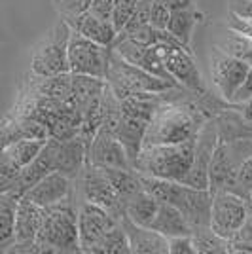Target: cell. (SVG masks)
<instances>
[{"instance_id":"52a82bcc","label":"cell","mask_w":252,"mask_h":254,"mask_svg":"<svg viewBox=\"0 0 252 254\" xmlns=\"http://www.w3.org/2000/svg\"><path fill=\"white\" fill-rule=\"evenodd\" d=\"M112 48H106L82 36L70 29L68 36V72L72 74L93 76L105 80L108 57Z\"/></svg>"},{"instance_id":"8d00e7d4","label":"cell","mask_w":252,"mask_h":254,"mask_svg":"<svg viewBox=\"0 0 252 254\" xmlns=\"http://www.w3.org/2000/svg\"><path fill=\"white\" fill-rule=\"evenodd\" d=\"M114 4L116 0H91L89 10L93 11V13H97V15H101V17L110 19L112 17V10H114Z\"/></svg>"},{"instance_id":"5bb4252c","label":"cell","mask_w":252,"mask_h":254,"mask_svg":"<svg viewBox=\"0 0 252 254\" xmlns=\"http://www.w3.org/2000/svg\"><path fill=\"white\" fill-rule=\"evenodd\" d=\"M112 50L122 59H126L127 63L135 64V66L146 70L150 74L158 76V78L173 80L163 61H161V57H159L158 46H146V44H140L135 38H129V36H116Z\"/></svg>"},{"instance_id":"60d3db41","label":"cell","mask_w":252,"mask_h":254,"mask_svg":"<svg viewBox=\"0 0 252 254\" xmlns=\"http://www.w3.org/2000/svg\"><path fill=\"white\" fill-rule=\"evenodd\" d=\"M2 191H8V190H6V188H4L2 184H0V193H2Z\"/></svg>"},{"instance_id":"277c9868","label":"cell","mask_w":252,"mask_h":254,"mask_svg":"<svg viewBox=\"0 0 252 254\" xmlns=\"http://www.w3.org/2000/svg\"><path fill=\"white\" fill-rule=\"evenodd\" d=\"M106 84L112 89L120 101L129 95H138V93H159L167 91L171 87H177V82L173 80H163L158 76L150 74L146 70L138 68L135 64L127 63L118 53L112 50L108 57V66H106Z\"/></svg>"},{"instance_id":"d4e9b609","label":"cell","mask_w":252,"mask_h":254,"mask_svg":"<svg viewBox=\"0 0 252 254\" xmlns=\"http://www.w3.org/2000/svg\"><path fill=\"white\" fill-rule=\"evenodd\" d=\"M189 237L197 254H230V241L218 235L210 226L193 228Z\"/></svg>"},{"instance_id":"603a6c76","label":"cell","mask_w":252,"mask_h":254,"mask_svg":"<svg viewBox=\"0 0 252 254\" xmlns=\"http://www.w3.org/2000/svg\"><path fill=\"white\" fill-rule=\"evenodd\" d=\"M158 205L159 201L144 188L140 191H137L129 201L126 203V211H124V216H127L131 222L138 224V226H148L154 220L156 212H158Z\"/></svg>"},{"instance_id":"7bdbcfd3","label":"cell","mask_w":252,"mask_h":254,"mask_svg":"<svg viewBox=\"0 0 252 254\" xmlns=\"http://www.w3.org/2000/svg\"><path fill=\"white\" fill-rule=\"evenodd\" d=\"M251 44H252V36H251Z\"/></svg>"},{"instance_id":"1f68e13d","label":"cell","mask_w":252,"mask_h":254,"mask_svg":"<svg viewBox=\"0 0 252 254\" xmlns=\"http://www.w3.org/2000/svg\"><path fill=\"white\" fill-rule=\"evenodd\" d=\"M169 15H171V8L163 0H152V6H150V15H148V23L156 29H165L169 21Z\"/></svg>"},{"instance_id":"ac0fdd59","label":"cell","mask_w":252,"mask_h":254,"mask_svg":"<svg viewBox=\"0 0 252 254\" xmlns=\"http://www.w3.org/2000/svg\"><path fill=\"white\" fill-rule=\"evenodd\" d=\"M120 224L126 230L131 254H167L169 253V245L165 235H161L159 232L148 228V226H138V224L131 222L127 216H122Z\"/></svg>"},{"instance_id":"836d02e7","label":"cell","mask_w":252,"mask_h":254,"mask_svg":"<svg viewBox=\"0 0 252 254\" xmlns=\"http://www.w3.org/2000/svg\"><path fill=\"white\" fill-rule=\"evenodd\" d=\"M169 253L171 254H195V249L191 245V237L189 235H175L169 237Z\"/></svg>"},{"instance_id":"ab89813d","label":"cell","mask_w":252,"mask_h":254,"mask_svg":"<svg viewBox=\"0 0 252 254\" xmlns=\"http://www.w3.org/2000/svg\"><path fill=\"white\" fill-rule=\"evenodd\" d=\"M235 108L241 112V116L249 122V126L252 127V99L251 101H247V103H239V105H235Z\"/></svg>"},{"instance_id":"6da1fadb","label":"cell","mask_w":252,"mask_h":254,"mask_svg":"<svg viewBox=\"0 0 252 254\" xmlns=\"http://www.w3.org/2000/svg\"><path fill=\"white\" fill-rule=\"evenodd\" d=\"M40 253H82L78 239V197L76 191L61 201L42 207V224L36 235Z\"/></svg>"},{"instance_id":"ba28073f","label":"cell","mask_w":252,"mask_h":254,"mask_svg":"<svg viewBox=\"0 0 252 254\" xmlns=\"http://www.w3.org/2000/svg\"><path fill=\"white\" fill-rule=\"evenodd\" d=\"M252 211L249 199L228 190H218L212 193L210 205V228L230 241L235 232L241 228L245 218Z\"/></svg>"},{"instance_id":"9a60e30c","label":"cell","mask_w":252,"mask_h":254,"mask_svg":"<svg viewBox=\"0 0 252 254\" xmlns=\"http://www.w3.org/2000/svg\"><path fill=\"white\" fill-rule=\"evenodd\" d=\"M87 163L95 167H120V169H133V163L127 156L122 142L105 127H99V131L91 138L87 146Z\"/></svg>"},{"instance_id":"d6986e66","label":"cell","mask_w":252,"mask_h":254,"mask_svg":"<svg viewBox=\"0 0 252 254\" xmlns=\"http://www.w3.org/2000/svg\"><path fill=\"white\" fill-rule=\"evenodd\" d=\"M146 122L137 120V118H129V116H120V120L116 122L114 126L110 127L108 131L114 135L122 146L126 148L127 156L131 159V163L135 165V159H137L138 152L142 148V140H144V131H146Z\"/></svg>"},{"instance_id":"f546056e","label":"cell","mask_w":252,"mask_h":254,"mask_svg":"<svg viewBox=\"0 0 252 254\" xmlns=\"http://www.w3.org/2000/svg\"><path fill=\"white\" fill-rule=\"evenodd\" d=\"M230 254H252V211L230 239Z\"/></svg>"},{"instance_id":"8992f818","label":"cell","mask_w":252,"mask_h":254,"mask_svg":"<svg viewBox=\"0 0 252 254\" xmlns=\"http://www.w3.org/2000/svg\"><path fill=\"white\" fill-rule=\"evenodd\" d=\"M74 191H76L78 201L95 203V205L106 209L118 220L124 216L126 205L122 203L120 195L116 193L101 167H95L85 161L80 175L74 179Z\"/></svg>"},{"instance_id":"e575fe53","label":"cell","mask_w":252,"mask_h":254,"mask_svg":"<svg viewBox=\"0 0 252 254\" xmlns=\"http://www.w3.org/2000/svg\"><path fill=\"white\" fill-rule=\"evenodd\" d=\"M228 29L231 31H237L241 34H247V36H252V19L251 17H241V15H235L231 13L228 15Z\"/></svg>"},{"instance_id":"4316f807","label":"cell","mask_w":252,"mask_h":254,"mask_svg":"<svg viewBox=\"0 0 252 254\" xmlns=\"http://www.w3.org/2000/svg\"><path fill=\"white\" fill-rule=\"evenodd\" d=\"M91 254H131L129 249V239L126 235V230L122 228V224L118 222L112 226L108 232L89 249Z\"/></svg>"},{"instance_id":"2e32d148","label":"cell","mask_w":252,"mask_h":254,"mask_svg":"<svg viewBox=\"0 0 252 254\" xmlns=\"http://www.w3.org/2000/svg\"><path fill=\"white\" fill-rule=\"evenodd\" d=\"M72 191L74 180L63 173H59V171H52L46 177H42L36 184H32L23 195L40 207H48V205H53V203L64 199Z\"/></svg>"},{"instance_id":"5b68a950","label":"cell","mask_w":252,"mask_h":254,"mask_svg":"<svg viewBox=\"0 0 252 254\" xmlns=\"http://www.w3.org/2000/svg\"><path fill=\"white\" fill-rule=\"evenodd\" d=\"M68 36L70 27L64 19L53 25L50 32L36 44L31 59L32 76H55L68 72Z\"/></svg>"},{"instance_id":"d590c367","label":"cell","mask_w":252,"mask_h":254,"mask_svg":"<svg viewBox=\"0 0 252 254\" xmlns=\"http://www.w3.org/2000/svg\"><path fill=\"white\" fill-rule=\"evenodd\" d=\"M252 99V66L249 68V74L243 80V84L237 87V91L233 93V99L231 103L233 105H239V103H247Z\"/></svg>"},{"instance_id":"d6a6232c","label":"cell","mask_w":252,"mask_h":254,"mask_svg":"<svg viewBox=\"0 0 252 254\" xmlns=\"http://www.w3.org/2000/svg\"><path fill=\"white\" fill-rule=\"evenodd\" d=\"M116 36H118V34H116ZM127 36H129V38H135V40L140 44H146V46H156V44H158V29L152 27L150 23L140 25L138 29H135L133 32H129Z\"/></svg>"},{"instance_id":"30bf717a","label":"cell","mask_w":252,"mask_h":254,"mask_svg":"<svg viewBox=\"0 0 252 254\" xmlns=\"http://www.w3.org/2000/svg\"><path fill=\"white\" fill-rule=\"evenodd\" d=\"M251 64L228 55L226 52L218 50L216 46L210 50L209 53V70L212 84L218 89V93L224 101L231 103L233 93L237 91V87L243 84V80L249 74Z\"/></svg>"},{"instance_id":"9c48e42d","label":"cell","mask_w":252,"mask_h":254,"mask_svg":"<svg viewBox=\"0 0 252 254\" xmlns=\"http://www.w3.org/2000/svg\"><path fill=\"white\" fill-rule=\"evenodd\" d=\"M158 46V52L161 61L165 64L167 72L171 74V78L180 84L182 87H186L193 93H205L207 91V85L203 80L199 66L193 59V53L189 48L184 46Z\"/></svg>"},{"instance_id":"74e56055","label":"cell","mask_w":252,"mask_h":254,"mask_svg":"<svg viewBox=\"0 0 252 254\" xmlns=\"http://www.w3.org/2000/svg\"><path fill=\"white\" fill-rule=\"evenodd\" d=\"M230 11L252 19V0H230Z\"/></svg>"},{"instance_id":"b9f144b4","label":"cell","mask_w":252,"mask_h":254,"mask_svg":"<svg viewBox=\"0 0 252 254\" xmlns=\"http://www.w3.org/2000/svg\"><path fill=\"white\" fill-rule=\"evenodd\" d=\"M249 201H251V205H252V191H251V197H249Z\"/></svg>"},{"instance_id":"ffe728a7","label":"cell","mask_w":252,"mask_h":254,"mask_svg":"<svg viewBox=\"0 0 252 254\" xmlns=\"http://www.w3.org/2000/svg\"><path fill=\"white\" fill-rule=\"evenodd\" d=\"M152 230L159 232L165 237H175V235H189L191 233V226L186 220V216L171 203L159 201L158 212L154 216V220L150 224Z\"/></svg>"},{"instance_id":"f1b7e54d","label":"cell","mask_w":252,"mask_h":254,"mask_svg":"<svg viewBox=\"0 0 252 254\" xmlns=\"http://www.w3.org/2000/svg\"><path fill=\"white\" fill-rule=\"evenodd\" d=\"M228 191H233L237 195H241L245 199L251 197L252 191V154L247 156L241 163L237 165V169L233 173V179H231Z\"/></svg>"},{"instance_id":"7402d4cb","label":"cell","mask_w":252,"mask_h":254,"mask_svg":"<svg viewBox=\"0 0 252 254\" xmlns=\"http://www.w3.org/2000/svg\"><path fill=\"white\" fill-rule=\"evenodd\" d=\"M108 182L112 184L116 193L120 195L122 203L126 205L137 191L142 190V179L140 173L135 169H120V167H106L103 169Z\"/></svg>"},{"instance_id":"484cf974","label":"cell","mask_w":252,"mask_h":254,"mask_svg":"<svg viewBox=\"0 0 252 254\" xmlns=\"http://www.w3.org/2000/svg\"><path fill=\"white\" fill-rule=\"evenodd\" d=\"M19 193L13 190L0 193V241L13 245V224H15V211L19 203Z\"/></svg>"},{"instance_id":"7c38bea8","label":"cell","mask_w":252,"mask_h":254,"mask_svg":"<svg viewBox=\"0 0 252 254\" xmlns=\"http://www.w3.org/2000/svg\"><path fill=\"white\" fill-rule=\"evenodd\" d=\"M40 224H42V207L21 195L17 203V211H15L13 245L8 249V253L40 254V249L36 245Z\"/></svg>"},{"instance_id":"7a4b0ae2","label":"cell","mask_w":252,"mask_h":254,"mask_svg":"<svg viewBox=\"0 0 252 254\" xmlns=\"http://www.w3.org/2000/svg\"><path fill=\"white\" fill-rule=\"evenodd\" d=\"M140 179H142V188L150 191L158 201L175 205L186 216L191 230L210 224L212 193L209 188H193L180 180H165L144 175H140Z\"/></svg>"},{"instance_id":"e0dca14e","label":"cell","mask_w":252,"mask_h":254,"mask_svg":"<svg viewBox=\"0 0 252 254\" xmlns=\"http://www.w3.org/2000/svg\"><path fill=\"white\" fill-rule=\"evenodd\" d=\"M64 21L68 23V27L72 31L80 32L82 36L101 44V46H106V48H112V44L116 40V34H118L112 19L101 17V15L93 13L91 10H85L82 13L72 15V17H66Z\"/></svg>"},{"instance_id":"83f0119b","label":"cell","mask_w":252,"mask_h":254,"mask_svg":"<svg viewBox=\"0 0 252 254\" xmlns=\"http://www.w3.org/2000/svg\"><path fill=\"white\" fill-rule=\"evenodd\" d=\"M216 48L226 52L228 55H233L237 59H241L245 63H249L252 66V44H251V36L247 34H241L237 31H231L228 29V32L218 38V44Z\"/></svg>"},{"instance_id":"cb8c5ba5","label":"cell","mask_w":252,"mask_h":254,"mask_svg":"<svg viewBox=\"0 0 252 254\" xmlns=\"http://www.w3.org/2000/svg\"><path fill=\"white\" fill-rule=\"evenodd\" d=\"M203 19V13H201L197 8H186V10H171V15H169L167 21V29L179 42H182L184 46L189 48V42H191V34H193V29L197 21Z\"/></svg>"},{"instance_id":"44dd1931","label":"cell","mask_w":252,"mask_h":254,"mask_svg":"<svg viewBox=\"0 0 252 254\" xmlns=\"http://www.w3.org/2000/svg\"><path fill=\"white\" fill-rule=\"evenodd\" d=\"M44 142L46 140H40V138H19V140H13V142L0 148V158L4 159L11 169H15L19 173L23 167H27L32 159L36 158V154L42 150Z\"/></svg>"},{"instance_id":"8fae6325","label":"cell","mask_w":252,"mask_h":254,"mask_svg":"<svg viewBox=\"0 0 252 254\" xmlns=\"http://www.w3.org/2000/svg\"><path fill=\"white\" fill-rule=\"evenodd\" d=\"M218 142V129H216V120L210 118L201 127L199 135L195 138V150H193V159L189 165L188 173L180 182L193 186V188H209V167L212 152Z\"/></svg>"},{"instance_id":"4dcf8cb0","label":"cell","mask_w":252,"mask_h":254,"mask_svg":"<svg viewBox=\"0 0 252 254\" xmlns=\"http://www.w3.org/2000/svg\"><path fill=\"white\" fill-rule=\"evenodd\" d=\"M138 0H116L114 4V10H112V23H114L116 31L120 32L124 27H126L127 19L131 17V13L135 10Z\"/></svg>"},{"instance_id":"f35d334b","label":"cell","mask_w":252,"mask_h":254,"mask_svg":"<svg viewBox=\"0 0 252 254\" xmlns=\"http://www.w3.org/2000/svg\"><path fill=\"white\" fill-rule=\"evenodd\" d=\"M171 10H186V8H197V0H163Z\"/></svg>"},{"instance_id":"3957f363","label":"cell","mask_w":252,"mask_h":254,"mask_svg":"<svg viewBox=\"0 0 252 254\" xmlns=\"http://www.w3.org/2000/svg\"><path fill=\"white\" fill-rule=\"evenodd\" d=\"M195 150V138L177 144H144L138 152L133 169L144 177L182 180L188 173Z\"/></svg>"},{"instance_id":"4fadbf2b","label":"cell","mask_w":252,"mask_h":254,"mask_svg":"<svg viewBox=\"0 0 252 254\" xmlns=\"http://www.w3.org/2000/svg\"><path fill=\"white\" fill-rule=\"evenodd\" d=\"M120 222L110 212L89 201H78V239H80V251L89 253L103 235L112 226Z\"/></svg>"}]
</instances>
